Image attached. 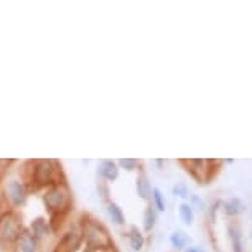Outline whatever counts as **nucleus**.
Returning <instances> with one entry per match:
<instances>
[{"label":"nucleus","instance_id":"a878e982","mask_svg":"<svg viewBox=\"0 0 252 252\" xmlns=\"http://www.w3.org/2000/svg\"><path fill=\"white\" fill-rule=\"evenodd\" d=\"M0 252H2V247H0Z\"/></svg>","mask_w":252,"mask_h":252},{"label":"nucleus","instance_id":"f3484780","mask_svg":"<svg viewBox=\"0 0 252 252\" xmlns=\"http://www.w3.org/2000/svg\"><path fill=\"white\" fill-rule=\"evenodd\" d=\"M188 236L187 232L183 231H175L172 236H170V244H172V247H175L177 251H182V249H187L188 247Z\"/></svg>","mask_w":252,"mask_h":252},{"label":"nucleus","instance_id":"f257e3e1","mask_svg":"<svg viewBox=\"0 0 252 252\" xmlns=\"http://www.w3.org/2000/svg\"><path fill=\"white\" fill-rule=\"evenodd\" d=\"M206 229L215 252H246L239 218L224 215L221 199H215L208 208Z\"/></svg>","mask_w":252,"mask_h":252},{"label":"nucleus","instance_id":"423d86ee","mask_svg":"<svg viewBox=\"0 0 252 252\" xmlns=\"http://www.w3.org/2000/svg\"><path fill=\"white\" fill-rule=\"evenodd\" d=\"M178 163L199 187H208L221 173L224 160L218 158H180Z\"/></svg>","mask_w":252,"mask_h":252},{"label":"nucleus","instance_id":"9d476101","mask_svg":"<svg viewBox=\"0 0 252 252\" xmlns=\"http://www.w3.org/2000/svg\"><path fill=\"white\" fill-rule=\"evenodd\" d=\"M28 229H30V232L33 236H36L38 239H40L41 242H45L46 241H50L51 237H55V231H53V227L50 226V222L48 220H46L45 216H36V218H33V220L30 221V224H28Z\"/></svg>","mask_w":252,"mask_h":252},{"label":"nucleus","instance_id":"5701e85b","mask_svg":"<svg viewBox=\"0 0 252 252\" xmlns=\"http://www.w3.org/2000/svg\"><path fill=\"white\" fill-rule=\"evenodd\" d=\"M185 252H206V251H204L201 246H188L187 249H185Z\"/></svg>","mask_w":252,"mask_h":252},{"label":"nucleus","instance_id":"b1692460","mask_svg":"<svg viewBox=\"0 0 252 252\" xmlns=\"http://www.w3.org/2000/svg\"><path fill=\"white\" fill-rule=\"evenodd\" d=\"M99 252H119V249H117V246L114 244V246H109V247H106V249H102Z\"/></svg>","mask_w":252,"mask_h":252},{"label":"nucleus","instance_id":"f8f14e48","mask_svg":"<svg viewBox=\"0 0 252 252\" xmlns=\"http://www.w3.org/2000/svg\"><path fill=\"white\" fill-rule=\"evenodd\" d=\"M119 173H121V168H119L117 161L114 160H101L97 165V175L102 182H116L119 178Z\"/></svg>","mask_w":252,"mask_h":252},{"label":"nucleus","instance_id":"ddd939ff","mask_svg":"<svg viewBox=\"0 0 252 252\" xmlns=\"http://www.w3.org/2000/svg\"><path fill=\"white\" fill-rule=\"evenodd\" d=\"M127 237H129V244L134 252L142 251V247L145 246V236L137 226H130L129 232H127Z\"/></svg>","mask_w":252,"mask_h":252},{"label":"nucleus","instance_id":"1a4fd4ad","mask_svg":"<svg viewBox=\"0 0 252 252\" xmlns=\"http://www.w3.org/2000/svg\"><path fill=\"white\" fill-rule=\"evenodd\" d=\"M43 242L38 239L36 236H33L30 229L27 227L20 236V239L17 241V244L13 246L12 252H43Z\"/></svg>","mask_w":252,"mask_h":252},{"label":"nucleus","instance_id":"20e7f679","mask_svg":"<svg viewBox=\"0 0 252 252\" xmlns=\"http://www.w3.org/2000/svg\"><path fill=\"white\" fill-rule=\"evenodd\" d=\"M27 229L20 213L8 206L5 198L0 194V247L2 251L12 252L13 246Z\"/></svg>","mask_w":252,"mask_h":252},{"label":"nucleus","instance_id":"4be33fe9","mask_svg":"<svg viewBox=\"0 0 252 252\" xmlns=\"http://www.w3.org/2000/svg\"><path fill=\"white\" fill-rule=\"evenodd\" d=\"M189 206H191L193 209H198V211H204L206 209V204H204V201L201 199V196L199 194H189Z\"/></svg>","mask_w":252,"mask_h":252},{"label":"nucleus","instance_id":"6e6552de","mask_svg":"<svg viewBox=\"0 0 252 252\" xmlns=\"http://www.w3.org/2000/svg\"><path fill=\"white\" fill-rule=\"evenodd\" d=\"M2 196L5 198V201L8 203V206H10L12 209H15V211H18V209H22L23 206H27L28 199H30L32 193L30 189H28V187L25 185V182L20 178H12L10 182L7 183L5 189H3Z\"/></svg>","mask_w":252,"mask_h":252},{"label":"nucleus","instance_id":"f03ea898","mask_svg":"<svg viewBox=\"0 0 252 252\" xmlns=\"http://www.w3.org/2000/svg\"><path fill=\"white\" fill-rule=\"evenodd\" d=\"M20 178L30 189V193H43L46 188L56 183L68 182L61 161L55 158L25 160L20 168Z\"/></svg>","mask_w":252,"mask_h":252},{"label":"nucleus","instance_id":"2eb2a0df","mask_svg":"<svg viewBox=\"0 0 252 252\" xmlns=\"http://www.w3.org/2000/svg\"><path fill=\"white\" fill-rule=\"evenodd\" d=\"M107 215H109L111 221L116 226H124V224H126V215H124L122 208L119 206L116 201L107 203Z\"/></svg>","mask_w":252,"mask_h":252},{"label":"nucleus","instance_id":"aec40b11","mask_svg":"<svg viewBox=\"0 0 252 252\" xmlns=\"http://www.w3.org/2000/svg\"><path fill=\"white\" fill-rule=\"evenodd\" d=\"M96 189H97L99 198H101L106 204L112 201V199H111V188H109V185L106 182H102V180H101V182H97Z\"/></svg>","mask_w":252,"mask_h":252},{"label":"nucleus","instance_id":"4468645a","mask_svg":"<svg viewBox=\"0 0 252 252\" xmlns=\"http://www.w3.org/2000/svg\"><path fill=\"white\" fill-rule=\"evenodd\" d=\"M142 224H144L145 232H152L157 224V209L154 208V204L149 203L147 208L144 209V216H142Z\"/></svg>","mask_w":252,"mask_h":252},{"label":"nucleus","instance_id":"393cba45","mask_svg":"<svg viewBox=\"0 0 252 252\" xmlns=\"http://www.w3.org/2000/svg\"><path fill=\"white\" fill-rule=\"evenodd\" d=\"M155 163L158 166H161V165H163V160H155Z\"/></svg>","mask_w":252,"mask_h":252},{"label":"nucleus","instance_id":"a211bd4d","mask_svg":"<svg viewBox=\"0 0 252 252\" xmlns=\"http://www.w3.org/2000/svg\"><path fill=\"white\" fill-rule=\"evenodd\" d=\"M152 204H154V208L157 209V213H161L166 209V201H165V196L163 193L160 191L158 188H154L152 189Z\"/></svg>","mask_w":252,"mask_h":252},{"label":"nucleus","instance_id":"412c9836","mask_svg":"<svg viewBox=\"0 0 252 252\" xmlns=\"http://www.w3.org/2000/svg\"><path fill=\"white\" fill-rule=\"evenodd\" d=\"M172 194H175V196H178V198H188L189 196V191H188V187L185 183L182 182H178V183H175L173 187H172Z\"/></svg>","mask_w":252,"mask_h":252},{"label":"nucleus","instance_id":"6ab92c4d","mask_svg":"<svg viewBox=\"0 0 252 252\" xmlns=\"http://www.w3.org/2000/svg\"><path fill=\"white\" fill-rule=\"evenodd\" d=\"M117 165L119 168H124L127 172H135V170L142 168V161L137 158H121L117 160Z\"/></svg>","mask_w":252,"mask_h":252},{"label":"nucleus","instance_id":"9b49d317","mask_svg":"<svg viewBox=\"0 0 252 252\" xmlns=\"http://www.w3.org/2000/svg\"><path fill=\"white\" fill-rule=\"evenodd\" d=\"M152 185L149 182V175L144 170V166L139 168V175H137V180H135V191H137V196H139L142 201L145 203H152Z\"/></svg>","mask_w":252,"mask_h":252},{"label":"nucleus","instance_id":"39448f33","mask_svg":"<svg viewBox=\"0 0 252 252\" xmlns=\"http://www.w3.org/2000/svg\"><path fill=\"white\" fill-rule=\"evenodd\" d=\"M79 222H81V229H83V237H84V244H83V252H99L102 249H106L109 246H114V242L111 232L106 227V224L94 218L89 213H83L79 215Z\"/></svg>","mask_w":252,"mask_h":252},{"label":"nucleus","instance_id":"0eeeda50","mask_svg":"<svg viewBox=\"0 0 252 252\" xmlns=\"http://www.w3.org/2000/svg\"><path fill=\"white\" fill-rule=\"evenodd\" d=\"M84 237H83V229H81V222L76 218L66 226L63 234L55 244L51 252H79L83 249Z\"/></svg>","mask_w":252,"mask_h":252},{"label":"nucleus","instance_id":"7ed1b4c3","mask_svg":"<svg viewBox=\"0 0 252 252\" xmlns=\"http://www.w3.org/2000/svg\"><path fill=\"white\" fill-rule=\"evenodd\" d=\"M41 201H43L46 220H48L50 226L53 227L55 234L64 227L66 220L69 218L71 211H73V191L69 188L68 182L56 183L53 187L46 188L41 193Z\"/></svg>","mask_w":252,"mask_h":252},{"label":"nucleus","instance_id":"dca6fc26","mask_svg":"<svg viewBox=\"0 0 252 252\" xmlns=\"http://www.w3.org/2000/svg\"><path fill=\"white\" fill-rule=\"evenodd\" d=\"M178 215L180 220L183 221L185 226H191L194 222V209L189 206V203H182L178 206Z\"/></svg>","mask_w":252,"mask_h":252}]
</instances>
